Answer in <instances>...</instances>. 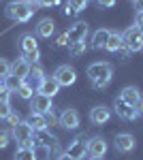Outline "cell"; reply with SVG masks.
<instances>
[{
    "label": "cell",
    "instance_id": "6da1fadb",
    "mask_svg": "<svg viewBox=\"0 0 143 160\" xmlns=\"http://www.w3.org/2000/svg\"><path fill=\"white\" fill-rule=\"evenodd\" d=\"M36 9L38 7L26 2V0H13V2H9V7H7V17L13 19V22H17V24H24V22H28L34 15Z\"/></svg>",
    "mask_w": 143,
    "mask_h": 160
},
{
    "label": "cell",
    "instance_id": "7a4b0ae2",
    "mask_svg": "<svg viewBox=\"0 0 143 160\" xmlns=\"http://www.w3.org/2000/svg\"><path fill=\"white\" fill-rule=\"evenodd\" d=\"M13 139L19 143V145H26V148H34V130L28 122H19L17 126L11 128Z\"/></svg>",
    "mask_w": 143,
    "mask_h": 160
},
{
    "label": "cell",
    "instance_id": "3957f363",
    "mask_svg": "<svg viewBox=\"0 0 143 160\" xmlns=\"http://www.w3.org/2000/svg\"><path fill=\"white\" fill-rule=\"evenodd\" d=\"M122 41H124V47L128 51H141L143 49V30H139L137 26H130L122 34Z\"/></svg>",
    "mask_w": 143,
    "mask_h": 160
},
{
    "label": "cell",
    "instance_id": "277c9868",
    "mask_svg": "<svg viewBox=\"0 0 143 160\" xmlns=\"http://www.w3.org/2000/svg\"><path fill=\"white\" fill-rule=\"evenodd\" d=\"M111 75H113V66L109 62H92L88 66V77L90 81H100V79H107L111 81Z\"/></svg>",
    "mask_w": 143,
    "mask_h": 160
},
{
    "label": "cell",
    "instance_id": "5b68a950",
    "mask_svg": "<svg viewBox=\"0 0 143 160\" xmlns=\"http://www.w3.org/2000/svg\"><path fill=\"white\" fill-rule=\"evenodd\" d=\"M90 32V26L85 22H75V24L66 30V37H69V45H75V43H85V37Z\"/></svg>",
    "mask_w": 143,
    "mask_h": 160
},
{
    "label": "cell",
    "instance_id": "8992f818",
    "mask_svg": "<svg viewBox=\"0 0 143 160\" xmlns=\"http://www.w3.org/2000/svg\"><path fill=\"white\" fill-rule=\"evenodd\" d=\"M51 77H54V79L60 83V88H62V86L69 88V86H73V83L77 81V73H75V68H73V66H69V64L58 66V68H56V73L51 75Z\"/></svg>",
    "mask_w": 143,
    "mask_h": 160
},
{
    "label": "cell",
    "instance_id": "52a82bcc",
    "mask_svg": "<svg viewBox=\"0 0 143 160\" xmlns=\"http://www.w3.org/2000/svg\"><path fill=\"white\" fill-rule=\"evenodd\" d=\"M34 145L47 148L49 152H54V154H58V149H60L58 139H56L54 135H49L47 130H38V132H34Z\"/></svg>",
    "mask_w": 143,
    "mask_h": 160
},
{
    "label": "cell",
    "instance_id": "ba28073f",
    "mask_svg": "<svg viewBox=\"0 0 143 160\" xmlns=\"http://www.w3.org/2000/svg\"><path fill=\"white\" fill-rule=\"evenodd\" d=\"M51 98L49 96H43L36 92L34 96L30 98V113H38V115H45L47 111H51Z\"/></svg>",
    "mask_w": 143,
    "mask_h": 160
},
{
    "label": "cell",
    "instance_id": "9c48e42d",
    "mask_svg": "<svg viewBox=\"0 0 143 160\" xmlns=\"http://www.w3.org/2000/svg\"><path fill=\"white\" fill-rule=\"evenodd\" d=\"M107 154V141L103 137H94L88 141V156L90 158H103Z\"/></svg>",
    "mask_w": 143,
    "mask_h": 160
},
{
    "label": "cell",
    "instance_id": "30bf717a",
    "mask_svg": "<svg viewBox=\"0 0 143 160\" xmlns=\"http://www.w3.org/2000/svg\"><path fill=\"white\" fill-rule=\"evenodd\" d=\"M113 107H115V113H118L122 120H126V122H132V120H137V118H139L137 109H135V107H130V105H126V102L120 98V96L115 98Z\"/></svg>",
    "mask_w": 143,
    "mask_h": 160
},
{
    "label": "cell",
    "instance_id": "8fae6325",
    "mask_svg": "<svg viewBox=\"0 0 143 160\" xmlns=\"http://www.w3.org/2000/svg\"><path fill=\"white\" fill-rule=\"evenodd\" d=\"M66 154H69V156H73L75 160H84L85 154H88V141H85V137H77L71 145H69Z\"/></svg>",
    "mask_w": 143,
    "mask_h": 160
},
{
    "label": "cell",
    "instance_id": "7c38bea8",
    "mask_svg": "<svg viewBox=\"0 0 143 160\" xmlns=\"http://www.w3.org/2000/svg\"><path fill=\"white\" fill-rule=\"evenodd\" d=\"M36 92H38V94H43V96L54 98V96L60 92V83L54 79V77H45V79H43V81L36 86Z\"/></svg>",
    "mask_w": 143,
    "mask_h": 160
},
{
    "label": "cell",
    "instance_id": "4fadbf2b",
    "mask_svg": "<svg viewBox=\"0 0 143 160\" xmlns=\"http://www.w3.org/2000/svg\"><path fill=\"white\" fill-rule=\"evenodd\" d=\"M58 122L62 128H66V130H75L77 126H79V113L75 109H64L62 111V115L58 118Z\"/></svg>",
    "mask_w": 143,
    "mask_h": 160
},
{
    "label": "cell",
    "instance_id": "5bb4252c",
    "mask_svg": "<svg viewBox=\"0 0 143 160\" xmlns=\"http://www.w3.org/2000/svg\"><path fill=\"white\" fill-rule=\"evenodd\" d=\"M30 68H32V64H30V62H28L24 56H22V58H17V60L11 64V75L19 77V79H28V75H30Z\"/></svg>",
    "mask_w": 143,
    "mask_h": 160
},
{
    "label": "cell",
    "instance_id": "9a60e30c",
    "mask_svg": "<svg viewBox=\"0 0 143 160\" xmlns=\"http://www.w3.org/2000/svg\"><path fill=\"white\" fill-rule=\"evenodd\" d=\"M120 98L124 100L126 105H130V107H137V105H139V100H141L143 96H141V92H139V88L128 86V88H124V90L120 92Z\"/></svg>",
    "mask_w": 143,
    "mask_h": 160
},
{
    "label": "cell",
    "instance_id": "2e32d148",
    "mask_svg": "<svg viewBox=\"0 0 143 160\" xmlns=\"http://www.w3.org/2000/svg\"><path fill=\"white\" fill-rule=\"evenodd\" d=\"M115 149L118 152H124V154H128L135 149V137L128 135V132H120L115 137Z\"/></svg>",
    "mask_w": 143,
    "mask_h": 160
},
{
    "label": "cell",
    "instance_id": "e0dca14e",
    "mask_svg": "<svg viewBox=\"0 0 143 160\" xmlns=\"http://www.w3.org/2000/svg\"><path fill=\"white\" fill-rule=\"evenodd\" d=\"M109 118H111V111L105 105H98V107H94V109L90 111V120L96 126H103L105 122H109Z\"/></svg>",
    "mask_w": 143,
    "mask_h": 160
},
{
    "label": "cell",
    "instance_id": "ac0fdd59",
    "mask_svg": "<svg viewBox=\"0 0 143 160\" xmlns=\"http://www.w3.org/2000/svg\"><path fill=\"white\" fill-rule=\"evenodd\" d=\"M54 30H56V26H54V19H51V17H43V19L36 24V37L49 38L51 34H54Z\"/></svg>",
    "mask_w": 143,
    "mask_h": 160
},
{
    "label": "cell",
    "instance_id": "d6986e66",
    "mask_svg": "<svg viewBox=\"0 0 143 160\" xmlns=\"http://www.w3.org/2000/svg\"><path fill=\"white\" fill-rule=\"evenodd\" d=\"M109 34H111V30H107V28H98L94 34H92V47H94V49H105Z\"/></svg>",
    "mask_w": 143,
    "mask_h": 160
},
{
    "label": "cell",
    "instance_id": "ffe728a7",
    "mask_svg": "<svg viewBox=\"0 0 143 160\" xmlns=\"http://www.w3.org/2000/svg\"><path fill=\"white\" fill-rule=\"evenodd\" d=\"M19 47H22V51L24 53H30V51H36L38 49V43H36V37L34 34H22V38H19Z\"/></svg>",
    "mask_w": 143,
    "mask_h": 160
},
{
    "label": "cell",
    "instance_id": "44dd1931",
    "mask_svg": "<svg viewBox=\"0 0 143 160\" xmlns=\"http://www.w3.org/2000/svg\"><path fill=\"white\" fill-rule=\"evenodd\" d=\"M122 47H124L122 34H120V32H113V30H111V34H109V38H107V45H105V49H107V51H120Z\"/></svg>",
    "mask_w": 143,
    "mask_h": 160
},
{
    "label": "cell",
    "instance_id": "7402d4cb",
    "mask_svg": "<svg viewBox=\"0 0 143 160\" xmlns=\"http://www.w3.org/2000/svg\"><path fill=\"white\" fill-rule=\"evenodd\" d=\"M26 122L32 126V130L38 132V130H47V122H45V115H38V113H30V118Z\"/></svg>",
    "mask_w": 143,
    "mask_h": 160
},
{
    "label": "cell",
    "instance_id": "603a6c76",
    "mask_svg": "<svg viewBox=\"0 0 143 160\" xmlns=\"http://www.w3.org/2000/svg\"><path fill=\"white\" fill-rule=\"evenodd\" d=\"M19 98H24V100H30L32 96H34V86L30 83V79H24V83L19 86V90L15 92Z\"/></svg>",
    "mask_w": 143,
    "mask_h": 160
},
{
    "label": "cell",
    "instance_id": "cb8c5ba5",
    "mask_svg": "<svg viewBox=\"0 0 143 160\" xmlns=\"http://www.w3.org/2000/svg\"><path fill=\"white\" fill-rule=\"evenodd\" d=\"M15 160H36L34 148H26V145H19L17 152H15Z\"/></svg>",
    "mask_w": 143,
    "mask_h": 160
},
{
    "label": "cell",
    "instance_id": "d4e9b609",
    "mask_svg": "<svg viewBox=\"0 0 143 160\" xmlns=\"http://www.w3.org/2000/svg\"><path fill=\"white\" fill-rule=\"evenodd\" d=\"M22 83H24V79H19V77H15V75H9V77H4V88H7L9 92H17Z\"/></svg>",
    "mask_w": 143,
    "mask_h": 160
},
{
    "label": "cell",
    "instance_id": "484cf974",
    "mask_svg": "<svg viewBox=\"0 0 143 160\" xmlns=\"http://www.w3.org/2000/svg\"><path fill=\"white\" fill-rule=\"evenodd\" d=\"M28 77H30V79L34 81L36 86H38V83H41V81L45 79V71L41 68V64H34V66L30 68V75H28Z\"/></svg>",
    "mask_w": 143,
    "mask_h": 160
},
{
    "label": "cell",
    "instance_id": "4316f807",
    "mask_svg": "<svg viewBox=\"0 0 143 160\" xmlns=\"http://www.w3.org/2000/svg\"><path fill=\"white\" fill-rule=\"evenodd\" d=\"M13 113L11 109V102H4V100H0V120H9V115Z\"/></svg>",
    "mask_w": 143,
    "mask_h": 160
},
{
    "label": "cell",
    "instance_id": "83f0119b",
    "mask_svg": "<svg viewBox=\"0 0 143 160\" xmlns=\"http://www.w3.org/2000/svg\"><path fill=\"white\" fill-rule=\"evenodd\" d=\"M9 75H11V64L4 60V58H0V79L9 77Z\"/></svg>",
    "mask_w": 143,
    "mask_h": 160
},
{
    "label": "cell",
    "instance_id": "f1b7e54d",
    "mask_svg": "<svg viewBox=\"0 0 143 160\" xmlns=\"http://www.w3.org/2000/svg\"><path fill=\"white\" fill-rule=\"evenodd\" d=\"M66 4H71L73 9H75V13H77V11H84L85 7L90 4V0H69Z\"/></svg>",
    "mask_w": 143,
    "mask_h": 160
},
{
    "label": "cell",
    "instance_id": "f546056e",
    "mask_svg": "<svg viewBox=\"0 0 143 160\" xmlns=\"http://www.w3.org/2000/svg\"><path fill=\"white\" fill-rule=\"evenodd\" d=\"M69 47H71V56H75V58L81 56V53H85V49H88L85 43H75V45H69Z\"/></svg>",
    "mask_w": 143,
    "mask_h": 160
},
{
    "label": "cell",
    "instance_id": "4dcf8cb0",
    "mask_svg": "<svg viewBox=\"0 0 143 160\" xmlns=\"http://www.w3.org/2000/svg\"><path fill=\"white\" fill-rule=\"evenodd\" d=\"M24 58L30 64H38V60H41V51L36 49V51H30V53H24Z\"/></svg>",
    "mask_w": 143,
    "mask_h": 160
},
{
    "label": "cell",
    "instance_id": "1f68e13d",
    "mask_svg": "<svg viewBox=\"0 0 143 160\" xmlns=\"http://www.w3.org/2000/svg\"><path fill=\"white\" fill-rule=\"evenodd\" d=\"M64 45H69V37H66V32H62L58 38H56V43H54V47H64Z\"/></svg>",
    "mask_w": 143,
    "mask_h": 160
},
{
    "label": "cell",
    "instance_id": "d6a6232c",
    "mask_svg": "<svg viewBox=\"0 0 143 160\" xmlns=\"http://www.w3.org/2000/svg\"><path fill=\"white\" fill-rule=\"evenodd\" d=\"M9 139H11V135H9L7 130H2V132H0V149H4L7 145H9Z\"/></svg>",
    "mask_w": 143,
    "mask_h": 160
},
{
    "label": "cell",
    "instance_id": "836d02e7",
    "mask_svg": "<svg viewBox=\"0 0 143 160\" xmlns=\"http://www.w3.org/2000/svg\"><path fill=\"white\" fill-rule=\"evenodd\" d=\"M7 122H9V126L13 128V126H17V124L22 122V118H19V113H15V111H13L11 115H9V120H7Z\"/></svg>",
    "mask_w": 143,
    "mask_h": 160
},
{
    "label": "cell",
    "instance_id": "e575fe53",
    "mask_svg": "<svg viewBox=\"0 0 143 160\" xmlns=\"http://www.w3.org/2000/svg\"><path fill=\"white\" fill-rule=\"evenodd\" d=\"M45 122H47V126H54V124H56V115H54V109L45 113Z\"/></svg>",
    "mask_w": 143,
    "mask_h": 160
},
{
    "label": "cell",
    "instance_id": "d590c367",
    "mask_svg": "<svg viewBox=\"0 0 143 160\" xmlns=\"http://www.w3.org/2000/svg\"><path fill=\"white\" fill-rule=\"evenodd\" d=\"M135 26L143 30V11H137V19H135Z\"/></svg>",
    "mask_w": 143,
    "mask_h": 160
},
{
    "label": "cell",
    "instance_id": "8d00e7d4",
    "mask_svg": "<svg viewBox=\"0 0 143 160\" xmlns=\"http://www.w3.org/2000/svg\"><path fill=\"white\" fill-rule=\"evenodd\" d=\"M98 4L103 9H111V7H115V0H98Z\"/></svg>",
    "mask_w": 143,
    "mask_h": 160
},
{
    "label": "cell",
    "instance_id": "74e56055",
    "mask_svg": "<svg viewBox=\"0 0 143 160\" xmlns=\"http://www.w3.org/2000/svg\"><path fill=\"white\" fill-rule=\"evenodd\" d=\"M62 0H41V7H58Z\"/></svg>",
    "mask_w": 143,
    "mask_h": 160
},
{
    "label": "cell",
    "instance_id": "f35d334b",
    "mask_svg": "<svg viewBox=\"0 0 143 160\" xmlns=\"http://www.w3.org/2000/svg\"><path fill=\"white\" fill-rule=\"evenodd\" d=\"M73 13H75V9H73L71 4H66V7H64V15H73Z\"/></svg>",
    "mask_w": 143,
    "mask_h": 160
},
{
    "label": "cell",
    "instance_id": "ab89813d",
    "mask_svg": "<svg viewBox=\"0 0 143 160\" xmlns=\"http://www.w3.org/2000/svg\"><path fill=\"white\" fill-rule=\"evenodd\" d=\"M135 109H137V113H139V115H143V98L139 100V105H137Z\"/></svg>",
    "mask_w": 143,
    "mask_h": 160
},
{
    "label": "cell",
    "instance_id": "60d3db41",
    "mask_svg": "<svg viewBox=\"0 0 143 160\" xmlns=\"http://www.w3.org/2000/svg\"><path fill=\"white\" fill-rule=\"evenodd\" d=\"M58 160H75V158H73V156H69V154L64 152V154H60V156H58Z\"/></svg>",
    "mask_w": 143,
    "mask_h": 160
},
{
    "label": "cell",
    "instance_id": "b9f144b4",
    "mask_svg": "<svg viewBox=\"0 0 143 160\" xmlns=\"http://www.w3.org/2000/svg\"><path fill=\"white\" fill-rule=\"evenodd\" d=\"M135 7H137V11H143V0H135Z\"/></svg>",
    "mask_w": 143,
    "mask_h": 160
},
{
    "label": "cell",
    "instance_id": "7bdbcfd3",
    "mask_svg": "<svg viewBox=\"0 0 143 160\" xmlns=\"http://www.w3.org/2000/svg\"><path fill=\"white\" fill-rule=\"evenodd\" d=\"M26 2H30V4H34V7H41V0H26Z\"/></svg>",
    "mask_w": 143,
    "mask_h": 160
},
{
    "label": "cell",
    "instance_id": "ee69618b",
    "mask_svg": "<svg viewBox=\"0 0 143 160\" xmlns=\"http://www.w3.org/2000/svg\"><path fill=\"white\" fill-rule=\"evenodd\" d=\"M4 90H7V88H4V79H0V94H2Z\"/></svg>",
    "mask_w": 143,
    "mask_h": 160
},
{
    "label": "cell",
    "instance_id": "f6af8a7d",
    "mask_svg": "<svg viewBox=\"0 0 143 160\" xmlns=\"http://www.w3.org/2000/svg\"><path fill=\"white\" fill-rule=\"evenodd\" d=\"M90 160H103V158H90Z\"/></svg>",
    "mask_w": 143,
    "mask_h": 160
},
{
    "label": "cell",
    "instance_id": "bcb514c9",
    "mask_svg": "<svg viewBox=\"0 0 143 160\" xmlns=\"http://www.w3.org/2000/svg\"><path fill=\"white\" fill-rule=\"evenodd\" d=\"M132 2H135V0H132Z\"/></svg>",
    "mask_w": 143,
    "mask_h": 160
}]
</instances>
